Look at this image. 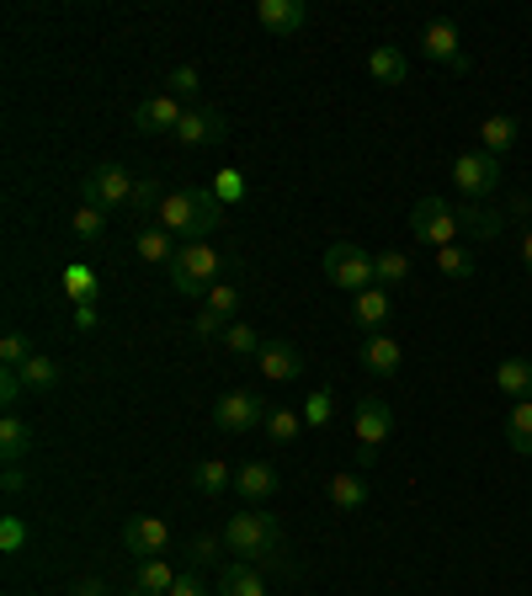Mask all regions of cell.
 <instances>
[{
  "mask_svg": "<svg viewBox=\"0 0 532 596\" xmlns=\"http://www.w3.org/2000/svg\"><path fill=\"white\" fill-rule=\"evenodd\" d=\"M219 224H224V203L213 198V187H177V192H166V203H160V230L187 235L192 245H203Z\"/></svg>",
  "mask_w": 532,
  "mask_h": 596,
  "instance_id": "6da1fadb",
  "label": "cell"
},
{
  "mask_svg": "<svg viewBox=\"0 0 532 596\" xmlns=\"http://www.w3.org/2000/svg\"><path fill=\"white\" fill-rule=\"evenodd\" d=\"M224 549L240 554V560H251V565H262V560H272L283 549V522L272 511H235L230 528H224Z\"/></svg>",
  "mask_w": 532,
  "mask_h": 596,
  "instance_id": "7a4b0ae2",
  "label": "cell"
},
{
  "mask_svg": "<svg viewBox=\"0 0 532 596\" xmlns=\"http://www.w3.org/2000/svg\"><path fill=\"white\" fill-rule=\"evenodd\" d=\"M326 277L336 288H347V294H362V288H373V251H362L352 240H336L326 251Z\"/></svg>",
  "mask_w": 532,
  "mask_h": 596,
  "instance_id": "3957f363",
  "label": "cell"
},
{
  "mask_svg": "<svg viewBox=\"0 0 532 596\" xmlns=\"http://www.w3.org/2000/svg\"><path fill=\"white\" fill-rule=\"evenodd\" d=\"M458 230H464V224H458V209H453L447 198H421L411 209V235L421 240V245H437V251H443V245H458Z\"/></svg>",
  "mask_w": 532,
  "mask_h": 596,
  "instance_id": "277c9868",
  "label": "cell"
},
{
  "mask_svg": "<svg viewBox=\"0 0 532 596\" xmlns=\"http://www.w3.org/2000/svg\"><path fill=\"white\" fill-rule=\"evenodd\" d=\"M81 203H91V209L102 213H118L134 203V177L123 171V166H96V171H86V181H81Z\"/></svg>",
  "mask_w": 532,
  "mask_h": 596,
  "instance_id": "5b68a950",
  "label": "cell"
},
{
  "mask_svg": "<svg viewBox=\"0 0 532 596\" xmlns=\"http://www.w3.org/2000/svg\"><path fill=\"white\" fill-rule=\"evenodd\" d=\"M453 181H458V192H464V198L485 203V198L501 187V160H496V155H485V149H469V155H458V160H453Z\"/></svg>",
  "mask_w": 532,
  "mask_h": 596,
  "instance_id": "8992f818",
  "label": "cell"
},
{
  "mask_svg": "<svg viewBox=\"0 0 532 596\" xmlns=\"http://www.w3.org/2000/svg\"><path fill=\"white\" fill-rule=\"evenodd\" d=\"M171 283H177L181 294L203 298L213 283H219V256L208 251V245H187L177 251V262H171Z\"/></svg>",
  "mask_w": 532,
  "mask_h": 596,
  "instance_id": "52a82bcc",
  "label": "cell"
},
{
  "mask_svg": "<svg viewBox=\"0 0 532 596\" xmlns=\"http://www.w3.org/2000/svg\"><path fill=\"white\" fill-rule=\"evenodd\" d=\"M213 426H219L224 437L256 432V426H266V405L256 400V394H245V389H230V394L213 405Z\"/></svg>",
  "mask_w": 532,
  "mask_h": 596,
  "instance_id": "ba28073f",
  "label": "cell"
},
{
  "mask_svg": "<svg viewBox=\"0 0 532 596\" xmlns=\"http://www.w3.org/2000/svg\"><path fill=\"white\" fill-rule=\"evenodd\" d=\"M421 54L447 64V70H458V75H469V60H464V49H458V22H447V17L426 22V32H421Z\"/></svg>",
  "mask_w": 532,
  "mask_h": 596,
  "instance_id": "9c48e42d",
  "label": "cell"
},
{
  "mask_svg": "<svg viewBox=\"0 0 532 596\" xmlns=\"http://www.w3.org/2000/svg\"><path fill=\"white\" fill-rule=\"evenodd\" d=\"M166 543H171V528H166L160 517H128V522H123V549L139 554V560H160Z\"/></svg>",
  "mask_w": 532,
  "mask_h": 596,
  "instance_id": "30bf717a",
  "label": "cell"
},
{
  "mask_svg": "<svg viewBox=\"0 0 532 596\" xmlns=\"http://www.w3.org/2000/svg\"><path fill=\"white\" fill-rule=\"evenodd\" d=\"M389 432H394V416H389V405L379 394H362L357 400V447H368V453H379L389 443Z\"/></svg>",
  "mask_w": 532,
  "mask_h": 596,
  "instance_id": "8fae6325",
  "label": "cell"
},
{
  "mask_svg": "<svg viewBox=\"0 0 532 596\" xmlns=\"http://www.w3.org/2000/svg\"><path fill=\"white\" fill-rule=\"evenodd\" d=\"M181 118H187V107H181L177 96H166V91L134 107V128H139V134H177Z\"/></svg>",
  "mask_w": 532,
  "mask_h": 596,
  "instance_id": "7c38bea8",
  "label": "cell"
},
{
  "mask_svg": "<svg viewBox=\"0 0 532 596\" xmlns=\"http://www.w3.org/2000/svg\"><path fill=\"white\" fill-rule=\"evenodd\" d=\"M224 134H230V123H224V113L219 107H187V118H181L177 139L181 145H224Z\"/></svg>",
  "mask_w": 532,
  "mask_h": 596,
  "instance_id": "4fadbf2b",
  "label": "cell"
},
{
  "mask_svg": "<svg viewBox=\"0 0 532 596\" xmlns=\"http://www.w3.org/2000/svg\"><path fill=\"white\" fill-rule=\"evenodd\" d=\"M256 22H262L272 38H294V32L309 22V6H304V0H256Z\"/></svg>",
  "mask_w": 532,
  "mask_h": 596,
  "instance_id": "5bb4252c",
  "label": "cell"
},
{
  "mask_svg": "<svg viewBox=\"0 0 532 596\" xmlns=\"http://www.w3.org/2000/svg\"><path fill=\"white\" fill-rule=\"evenodd\" d=\"M357 362H362V368H368V373H373V379H394V373H400V341H394V336H384V330H373V336H368V341H362V347H357Z\"/></svg>",
  "mask_w": 532,
  "mask_h": 596,
  "instance_id": "9a60e30c",
  "label": "cell"
},
{
  "mask_svg": "<svg viewBox=\"0 0 532 596\" xmlns=\"http://www.w3.org/2000/svg\"><path fill=\"white\" fill-rule=\"evenodd\" d=\"M256 362H262L266 384H294L298 373H304V358H298V347H288V341H266Z\"/></svg>",
  "mask_w": 532,
  "mask_h": 596,
  "instance_id": "2e32d148",
  "label": "cell"
},
{
  "mask_svg": "<svg viewBox=\"0 0 532 596\" xmlns=\"http://www.w3.org/2000/svg\"><path fill=\"white\" fill-rule=\"evenodd\" d=\"M235 490L245 496V501H272V490H277V469H272L266 458L235 464Z\"/></svg>",
  "mask_w": 532,
  "mask_h": 596,
  "instance_id": "e0dca14e",
  "label": "cell"
},
{
  "mask_svg": "<svg viewBox=\"0 0 532 596\" xmlns=\"http://www.w3.org/2000/svg\"><path fill=\"white\" fill-rule=\"evenodd\" d=\"M368 75H373L379 86H405V81H411V60H405V49L379 43V49L368 54Z\"/></svg>",
  "mask_w": 532,
  "mask_h": 596,
  "instance_id": "ac0fdd59",
  "label": "cell"
},
{
  "mask_svg": "<svg viewBox=\"0 0 532 596\" xmlns=\"http://www.w3.org/2000/svg\"><path fill=\"white\" fill-rule=\"evenodd\" d=\"M219 596H266L262 565H251V560H235V565H224V570H219Z\"/></svg>",
  "mask_w": 532,
  "mask_h": 596,
  "instance_id": "d6986e66",
  "label": "cell"
},
{
  "mask_svg": "<svg viewBox=\"0 0 532 596\" xmlns=\"http://www.w3.org/2000/svg\"><path fill=\"white\" fill-rule=\"evenodd\" d=\"M389 309H394V304H389V288H379V283L362 288V294H352V320L368 330V336L389 326Z\"/></svg>",
  "mask_w": 532,
  "mask_h": 596,
  "instance_id": "ffe728a7",
  "label": "cell"
},
{
  "mask_svg": "<svg viewBox=\"0 0 532 596\" xmlns=\"http://www.w3.org/2000/svg\"><path fill=\"white\" fill-rule=\"evenodd\" d=\"M368 501H373V490H368V479L357 475V469L330 475V507H336V511H362Z\"/></svg>",
  "mask_w": 532,
  "mask_h": 596,
  "instance_id": "44dd1931",
  "label": "cell"
},
{
  "mask_svg": "<svg viewBox=\"0 0 532 596\" xmlns=\"http://www.w3.org/2000/svg\"><path fill=\"white\" fill-rule=\"evenodd\" d=\"M134 251H139V262H149V267H171V262H177L171 230H160V224H145V230L134 235Z\"/></svg>",
  "mask_w": 532,
  "mask_h": 596,
  "instance_id": "7402d4cb",
  "label": "cell"
},
{
  "mask_svg": "<svg viewBox=\"0 0 532 596\" xmlns=\"http://www.w3.org/2000/svg\"><path fill=\"white\" fill-rule=\"evenodd\" d=\"M496 389H501L506 400H532V362L528 358H506L501 368H496Z\"/></svg>",
  "mask_w": 532,
  "mask_h": 596,
  "instance_id": "603a6c76",
  "label": "cell"
},
{
  "mask_svg": "<svg viewBox=\"0 0 532 596\" xmlns=\"http://www.w3.org/2000/svg\"><path fill=\"white\" fill-rule=\"evenodd\" d=\"M28 453H32V426L22 416H6L0 421V458H6V469H17Z\"/></svg>",
  "mask_w": 532,
  "mask_h": 596,
  "instance_id": "cb8c5ba5",
  "label": "cell"
},
{
  "mask_svg": "<svg viewBox=\"0 0 532 596\" xmlns=\"http://www.w3.org/2000/svg\"><path fill=\"white\" fill-rule=\"evenodd\" d=\"M479 139H485V155H496V160H501V155H511V149H517L522 128H517V118H501V113H496V118L479 123Z\"/></svg>",
  "mask_w": 532,
  "mask_h": 596,
  "instance_id": "d4e9b609",
  "label": "cell"
},
{
  "mask_svg": "<svg viewBox=\"0 0 532 596\" xmlns=\"http://www.w3.org/2000/svg\"><path fill=\"white\" fill-rule=\"evenodd\" d=\"M171 586H177V570L166 565V560H139L134 592H145V596H171Z\"/></svg>",
  "mask_w": 532,
  "mask_h": 596,
  "instance_id": "484cf974",
  "label": "cell"
},
{
  "mask_svg": "<svg viewBox=\"0 0 532 596\" xmlns=\"http://www.w3.org/2000/svg\"><path fill=\"white\" fill-rule=\"evenodd\" d=\"M506 219H511V213L485 209V203H474V209H458V224H464L469 235H479V240H496V235L506 230Z\"/></svg>",
  "mask_w": 532,
  "mask_h": 596,
  "instance_id": "4316f807",
  "label": "cell"
},
{
  "mask_svg": "<svg viewBox=\"0 0 532 596\" xmlns=\"http://www.w3.org/2000/svg\"><path fill=\"white\" fill-rule=\"evenodd\" d=\"M17 373H22V384H28V394H49V389L60 384V362H54V358H43V352H32V358L22 362Z\"/></svg>",
  "mask_w": 532,
  "mask_h": 596,
  "instance_id": "83f0119b",
  "label": "cell"
},
{
  "mask_svg": "<svg viewBox=\"0 0 532 596\" xmlns=\"http://www.w3.org/2000/svg\"><path fill=\"white\" fill-rule=\"evenodd\" d=\"M235 485V464H219V458H208L192 469V490H203V496H224Z\"/></svg>",
  "mask_w": 532,
  "mask_h": 596,
  "instance_id": "f1b7e54d",
  "label": "cell"
},
{
  "mask_svg": "<svg viewBox=\"0 0 532 596\" xmlns=\"http://www.w3.org/2000/svg\"><path fill=\"white\" fill-rule=\"evenodd\" d=\"M405 277H411V256L405 251H379L373 256V283L379 288H400Z\"/></svg>",
  "mask_w": 532,
  "mask_h": 596,
  "instance_id": "f546056e",
  "label": "cell"
},
{
  "mask_svg": "<svg viewBox=\"0 0 532 596\" xmlns=\"http://www.w3.org/2000/svg\"><path fill=\"white\" fill-rule=\"evenodd\" d=\"M506 443L517 447V453H532V400L511 405V416H506Z\"/></svg>",
  "mask_w": 532,
  "mask_h": 596,
  "instance_id": "4dcf8cb0",
  "label": "cell"
},
{
  "mask_svg": "<svg viewBox=\"0 0 532 596\" xmlns=\"http://www.w3.org/2000/svg\"><path fill=\"white\" fill-rule=\"evenodd\" d=\"M70 230H75V240H86V245H102V235H107V213L91 209V203H81L75 219H70Z\"/></svg>",
  "mask_w": 532,
  "mask_h": 596,
  "instance_id": "1f68e13d",
  "label": "cell"
},
{
  "mask_svg": "<svg viewBox=\"0 0 532 596\" xmlns=\"http://www.w3.org/2000/svg\"><path fill=\"white\" fill-rule=\"evenodd\" d=\"M262 347H266V341L245 326V320H235V326L224 330V352H235V358H262Z\"/></svg>",
  "mask_w": 532,
  "mask_h": 596,
  "instance_id": "d6a6232c",
  "label": "cell"
},
{
  "mask_svg": "<svg viewBox=\"0 0 532 596\" xmlns=\"http://www.w3.org/2000/svg\"><path fill=\"white\" fill-rule=\"evenodd\" d=\"M272 443H294L298 432H304V416L298 411H266V426H262Z\"/></svg>",
  "mask_w": 532,
  "mask_h": 596,
  "instance_id": "836d02e7",
  "label": "cell"
},
{
  "mask_svg": "<svg viewBox=\"0 0 532 596\" xmlns=\"http://www.w3.org/2000/svg\"><path fill=\"white\" fill-rule=\"evenodd\" d=\"M96 288H102V283H96V272H91V267H70V272H64V294L75 298V304H91Z\"/></svg>",
  "mask_w": 532,
  "mask_h": 596,
  "instance_id": "e575fe53",
  "label": "cell"
},
{
  "mask_svg": "<svg viewBox=\"0 0 532 596\" xmlns=\"http://www.w3.org/2000/svg\"><path fill=\"white\" fill-rule=\"evenodd\" d=\"M203 86V70H198V64H177V70H171V75H166V96H192V91Z\"/></svg>",
  "mask_w": 532,
  "mask_h": 596,
  "instance_id": "d590c367",
  "label": "cell"
},
{
  "mask_svg": "<svg viewBox=\"0 0 532 596\" xmlns=\"http://www.w3.org/2000/svg\"><path fill=\"white\" fill-rule=\"evenodd\" d=\"M437 267H443L447 277L464 283V277H474V256L464 251V245H443V251H437Z\"/></svg>",
  "mask_w": 532,
  "mask_h": 596,
  "instance_id": "8d00e7d4",
  "label": "cell"
},
{
  "mask_svg": "<svg viewBox=\"0 0 532 596\" xmlns=\"http://www.w3.org/2000/svg\"><path fill=\"white\" fill-rule=\"evenodd\" d=\"M0 549H6V554H22V549H28V522H22L17 511L0 517Z\"/></svg>",
  "mask_w": 532,
  "mask_h": 596,
  "instance_id": "74e56055",
  "label": "cell"
},
{
  "mask_svg": "<svg viewBox=\"0 0 532 596\" xmlns=\"http://www.w3.org/2000/svg\"><path fill=\"white\" fill-rule=\"evenodd\" d=\"M330 416H336V394L315 389V394L304 400V426H330Z\"/></svg>",
  "mask_w": 532,
  "mask_h": 596,
  "instance_id": "f35d334b",
  "label": "cell"
},
{
  "mask_svg": "<svg viewBox=\"0 0 532 596\" xmlns=\"http://www.w3.org/2000/svg\"><path fill=\"white\" fill-rule=\"evenodd\" d=\"M203 309H213V315H224V320H235V309H240V294L230 288V283H213L203 294Z\"/></svg>",
  "mask_w": 532,
  "mask_h": 596,
  "instance_id": "ab89813d",
  "label": "cell"
},
{
  "mask_svg": "<svg viewBox=\"0 0 532 596\" xmlns=\"http://www.w3.org/2000/svg\"><path fill=\"white\" fill-rule=\"evenodd\" d=\"M160 203H166V198H160V181H155V177L134 181V203H128V209H134V213H160Z\"/></svg>",
  "mask_w": 532,
  "mask_h": 596,
  "instance_id": "60d3db41",
  "label": "cell"
},
{
  "mask_svg": "<svg viewBox=\"0 0 532 596\" xmlns=\"http://www.w3.org/2000/svg\"><path fill=\"white\" fill-rule=\"evenodd\" d=\"M0 358H6V368H22V362L32 358L28 336H22V330H6V336H0Z\"/></svg>",
  "mask_w": 532,
  "mask_h": 596,
  "instance_id": "b9f144b4",
  "label": "cell"
},
{
  "mask_svg": "<svg viewBox=\"0 0 532 596\" xmlns=\"http://www.w3.org/2000/svg\"><path fill=\"white\" fill-rule=\"evenodd\" d=\"M22 394H28L22 373H17V368H6V373H0V405H6V416H11V405H17Z\"/></svg>",
  "mask_w": 532,
  "mask_h": 596,
  "instance_id": "7bdbcfd3",
  "label": "cell"
},
{
  "mask_svg": "<svg viewBox=\"0 0 532 596\" xmlns=\"http://www.w3.org/2000/svg\"><path fill=\"white\" fill-rule=\"evenodd\" d=\"M187 560H192V565H213V560H219V543H213V538H192V543H187Z\"/></svg>",
  "mask_w": 532,
  "mask_h": 596,
  "instance_id": "ee69618b",
  "label": "cell"
},
{
  "mask_svg": "<svg viewBox=\"0 0 532 596\" xmlns=\"http://www.w3.org/2000/svg\"><path fill=\"white\" fill-rule=\"evenodd\" d=\"M230 326H235V320H224V315H213V309H203V315H198V326H192V330H198V336H224Z\"/></svg>",
  "mask_w": 532,
  "mask_h": 596,
  "instance_id": "f6af8a7d",
  "label": "cell"
},
{
  "mask_svg": "<svg viewBox=\"0 0 532 596\" xmlns=\"http://www.w3.org/2000/svg\"><path fill=\"white\" fill-rule=\"evenodd\" d=\"M240 192H245V187H240L235 171H224V177H219V187H213V198H219V203H235Z\"/></svg>",
  "mask_w": 532,
  "mask_h": 596,
  "instance_id": "bcb514c9",
  "label": "cell"
},
{
  "mask_svg": "<svg viewBox=\"0 0 532 596\" xmlns=\"http://www.w3.org/2000/svg\"><path fill=\"white\" fill-rule=\"evenodd\" d=\"M171 596H203V586H198V575H177V586H171Z\"/></svg>",
  "mask_w": 532,
  "mask_h": 596,
  "instance_id": "7dc6e473",
  "label": "cell"
},
{
  "mask_svg": "<svg viewBox=\"0 0 532 596\" xmlns=\"http://www.w3.org/2000/svg\"><path fill=\"white\" fill-rule=\"evenodd\" d=\"M75 596H107V586H102V581H96V575H86V581H81V586H75Z\"/></svg>",
  "mask_w": 532,
  "mask_h": 596,
  "instance_id": "c3c4849f",
  "label": "cell"
},
{
  "mask_svg": "<svg viewBox=\"0 0 532 596\" xmlns=\"http://www.w3.org/2000/svg\"><path fill=\"white\" fill-rule=\"evenodd\" d=\"M522 267L532 272V230H528V235H522Z\"/></svg>",
  "mask_w": 532,
  "mask_h": 596,
  "instance_id": "681fc988",
  "label": "cell"
},
{
  "mask_svg": "<svg viewBox=\"0 0 532 596\" xmlns=\"http://www.w3.org/2000/svg\"><path fill=\"white\" fill-rule=\"evenodd\" d=\"M134 596H145V592H134Z\"/></svg>",
  "mask_w": 532,
  "mask_h": 596,
  "instance_id": "f907efd6",
  "label": "cell"
}]
</instances>
